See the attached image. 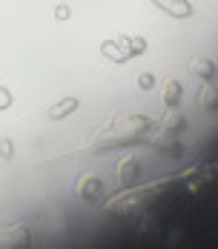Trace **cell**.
I'll return each mask as SVG.
<instances>
[{"label":"cell","instance_id":"obj_16","mask_svg":"<svg viewBox=\"0 0 218 249\" xmlns=\"http://www.w3.org/2000/svg\"><path fill=\"white\" fill-rule=\"evenodd\" d=\"M69 15H72V12H69V6H66V3H60V6L55 9V18H58V20H66Z\"/></svg>","mask_w":218,"mask_h":249},{"label":"cell","instance_id":"obj_5","mask_svg":"<svg viewBox=\"0 0 218 249\" xmlns=\"http://www.w3.org/2000/svg\"><path fill=\"white\" fill-rule=\"evenodd\" d=\"M138 172H141V160L138 158H123L121 163H118V180H121V186H135Z\"/></svg>","mask_w":218,"mask_h":249},{"label":"cell","instance_id":"obj_1","mask_svg":"<svg viewBox=\"0 0 218 249\" xmlns=\"http://www.w3.org/2000/svg\"><path fill=\"white\" fill-rule=\"evenodd\" d=\"M149 126H152V121L144 118V115H121L106 129L103 143H98L95 149H112V146H121V143H135L149 132Z\"/></svg>","mask_w":218,"mask_h":249},{"label":"cell","instance_id":"obj_4","mask_svg":"<svg viewBox=\"0 0 218 249\" xmlns=\"http://www.w3.org/2000/svg\"><path fill=\"white\" fill-rule=\"evenodd\" d=\"M190 75L201 77V80H213L218 75V63L210 60V57H204V54H195L190 60Z\"/></svg>","mask_w":218,"mask_h":249},{"label":"cell","instance_id":"obj_14","mask_svg":"<svg viewBox=\"0 0 218 249\" xmlns=\"http://www.w3.org/2000/svg\"><path fill=\"white\" fill-rule=\"evenodd\" d=\"M152 83H155V75H152V72H141V75H138V86H141V89H152Z\"/></svg>","mask_w":218,"mask_h":249},{"label":"cell","instance_id":"obj_17","mask_svg":"<svg viewBox=\"0 0 218 249\" xmlns=\"http://www.w3.org/2000/svg\"><path fill=\"white\" fill-rule=\"evenodd\" d=\"M0 155L3 158H12V141H6V138L0 141Z\"/></svg>","mask_w":218,"mask_h":249},{"label":"cell","instance_id":"obj_7","mask_svg":"<svg viewBox=\"0 0 218 249\" xmlns=\"http://www.w3.org/2000/svg\"><path fill=\"white\" fill-rule=\"evenodd\" d=\"M198 100H201V106H204L207 112H218V86L213 83V80H207V83L201 86Z\"/></svg>","mask_w":218,"mask_h":249},{"label":"cell","instance_id":"obj_15","mask_svg":"<svg viewBox=\"0 0 218 249\" xmlns=\"http://www.w3.org/2000/svg\"><path fill=\"white\" fill-rule=\"evenodd\" d=\"M12 92H9V89H6V86H0V109H9V106H12Z\"/></svg>","mask_w":218,"mask_h":249},{"label":"cell","instance_id":"obj_2","mask_svg":"<svg viewBox=\"0 0 218 249\" xmlns=\"http://www.w3.org/2000/svg\"><path fill=\"white\" fill-rule=\"evenodd\" d=\"M0 247H29V232L23 224L0 226Z\"/></svg>","mask_w":218,"mask_h":249},{"label":"cell","instance_id":"obj_3","mask_svg":"<svg viewBox=\"0 0 218 249\" xmlns=\"http://www.w3.org/2000/svg\"><path fill=\"white\" fill-rule=\"evenodd\" d=\"M78 198L89 200V203L103 198V183H100V178H98V175H83V178L78 180Z\"/></svg>","mask_w":218,"mask_h":249},{"label":"cell","instance_id":"obj_11","mask_svg":"<svg viewBox=\"0 0 218 249\" xmlns=\"http://www.w3.org/2000/svg\"><path fill=\"white\" fill-rule=\"evenodd\" d=\"M149 143H152V146H158V149H164V152H172V149H175V135L161 129L155 138H149Z\"/></svg>","mask_w":218,"mask_h":249},{"label":"cell","instance_id":"obj_8","mask_svg":"<svg viewBox=\"0 0 218 249\" xmlns=\"http://www.w3.org/2000/svg\"><path fill=\"white\" fill-rule=\"evenodd\" d=\"M78 106H80V103H78V98H63L60 103H55V106L49 109V118H52V121H60V118L72 115Z\"/></svg>","mask_w":218,"mask_h":249},{"label":"cell","instance_id":"obj_12","mask_svg":"<svg viewBox=\"0 0 218 249\" xmlns=\"http://www.w3.org/2000/svg\"><path fill=\"white\" fill-rule=\"evenodd\" d=\"M178 100H181V83H178V80H167V89H164V103L172 109Z\"/></svg>","mask_w":218,"mask_h":249},{"label":"cell","instance_id":"obj_6","mask_svg":"<svg viewBox=\"0 0 218 249\" xmlns=\"http://www.w3.org/2000/svg\"><path fill=\"white\" fill-rule=\"evenodd\" d=\"M158 9H164L167 15H172V18H190L193 15V6L187 3V0H152Z\"/></svg>","mask_w":218,"mask_h":249},{"label":"cell","instance_id":"obj_9","mask_svg":"<svg viewBox=\"0 0 218 249\" xmlns=\"http://www.w3.org/2000/svg\"><path fill=\"white\" fill-rule=\"evenodd\" d=\"M118 43H121V49L126 52L129 57H138V54H144L146 52V40L144 37H138V35H132V37H121Z\"/></svg>","mask_w":218,"mask_h":249},{"label":"cell","instance_id":"obj_13","mask_svg":"<svg viewBox=\"0 0 218 249\" xmlns=\"http://www.w3.org/2000/svg\"><path fill=\"white\" fill-rule=\"evenodd\" d=\"M184 126H187V124H184V118L175 112V115H170V118L164 121V132H172V135H175V132H181Z\"/></svg>","mask_w":218,"mask_h":249},{"label":"cell","instance_id":"obj_10","mask_svg":"<svg viewBox=\"0 0 218 249\" xmlns=\"http://www.w3.org/2000/svg\"><path fill=\"white\" fill-rule=\"evenodd\" d=\"M100 52H103V57H109L112 63H123V60L129 57V54L121 49V43H115V40H103V43H100Z\"/></svg>","mask_w":218,"mask_h":249}]
</instances>
